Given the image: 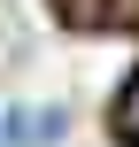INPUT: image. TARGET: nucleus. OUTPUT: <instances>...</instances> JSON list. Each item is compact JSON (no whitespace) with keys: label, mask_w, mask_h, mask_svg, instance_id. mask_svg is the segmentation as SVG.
I'll return each instance as SVG.
<instances>
[{"label":"nucleus","mask_w":139,"mask_h":147,"mask_svg":"<svg viewBox=\"0 0 139 147\" xmlns=\"http://www.w3.org/2000/svg\"><path fill=\"white\" fill-rule=\"evenodd\" d=\"M116 132H124V140L139 147V85H132V93H124V109H116Z\"/></svg>","instance_id":"nucleus-1"}]
</instances>
